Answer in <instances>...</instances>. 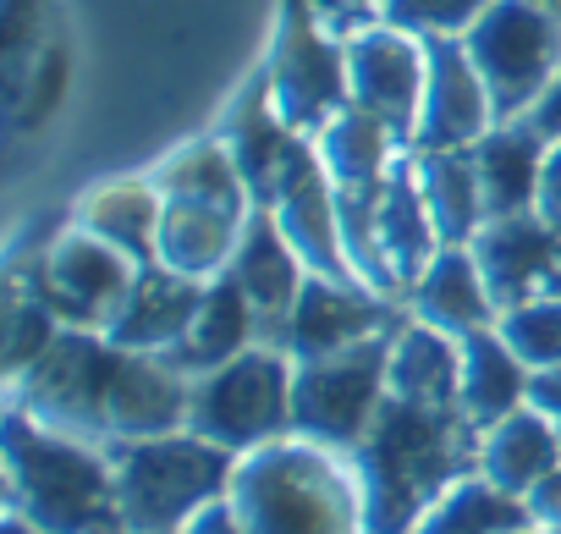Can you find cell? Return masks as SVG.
<instances>
[{
	"label": "cell",
	"mask_w": 561,
	"mask_h": 534,
	"mask_svg": "<svg viewBox=\"0 0 561 534\" xmlns=\"http://www.w3.org/2000/svg\"><path fill=\"white\" fill-rule=\"evenodd\" d=\"M369 534H413L419 518L468 474H479V430L462 402L386 391L380 419L353 452Z\"/></svg>",
	"instance_id": "6da1fadb"
},
{
	"label": "cell",
	"mask_w": 561,
	"mask_h": 534,
	"mask_svg": "<svg viewBox=\"0 0 561 534\" xmlns=\"http://www.w3.org/2000/svg\"><path fill=\"white\" fill-rule=\"evenodd\" d=\"M0 457H7V518L39 534H127L116 468L100 441L50 430L7 402Z\"/></svg>",
	"instance_id": "7a4b0ae2"
},
{
	"label": "cell",
	"mask_w": 561,
	"mask_h": 534,
	"mask_svg": "<svg viewBox=\"0 0 561 534\" xmlns=\"http://www.w3.org/2000/svg\"><path fill=\"white\" fill-rule=\"evenodd\" d=\"M231 507L248 534H369L353 457L304 435L237 457Z\"/></svg>",
	"instance_id": "3957f363"
},
{
	"label": "cell",
	"mask_w": 561,
	"mask_h": 534,
	"mask_svg": "<svg viewBox=\"0 0 561 534\" xmlns=\"http://www.w3.org/2000/svg\"><path fill=\"white\" fill-rule=\"evenodd\" d=\"M116 501L127 534H182L209 501L231 496L237 457L193 430L149 435V441H111Z\"/></svg>",
	"instance_id": "277c9868"
},
{
	"label": "cell",
	"mask_w": 561,
	"mask_h": 534,
	"mask_svg": "<svg viewBox=\"0 0 561 534\" xmlns=\"http://www.w3.org/2000/svg\"><path fill=\"white\" fill-rule=\"evenodd\" d=\"M336 198H342V242H347L353 276L369 293H380L391 304H408L413 282L446 248L435 220H430V209H424V193H419V177H413V155H402L397 171L375 193H336Z\"/></svg>",
	"instance_id": "5b68a950"
},
{
	"label": "cell",
	"mask_w": 561,
	"mask_h": 534,
	"mask_svg": "<svg viewBox=\"0 0 561 534\" xmlns=\"http://www.w3.org/2000/svg\"><path fill=\"white\" fill-rule=\"evenodd\" d=\"M293 386H298V359L287 348L259 342L193 380L187 430L226 446L231 457H248L293 435Z\"/></svg>",
	"instance_id": "8992f818"
},
{
	"label": "cell",
	"mask_w": 561,
	"mask_h": 534,
	"mask_svg": "<svg viewBox=\"0 0 561 534\" xmlns=\"http://www.w3.org/2000/svg\"><path fill=\"white\" fill-rule=\"evenodd\" d=\"M391 337H369L347 353L298 364V386H293V435L331 446L342 457H353L369 435V424L386 408L391 391Z\"/></svg>",
	"instance_id": "52a82bcc"
},
{
	"label": "cell",
	"mask_w": 561,
	"mask_h": 534,
	"mask_svg": "<svg viewBox=\"0 0 561 534\" xmlns=\"http://www.w3.org/2000/svg\"><path fill=\"white\" fill-rule=\"evenodd\" d=\"M462 45L484 72L501 122H523L561 72V18L534 0H490L484 18L462 34Z\"/></svg>",
	"instance_id": "ba28073f"
},
{
	"label": "cell",
	"mask_w": 561,
	"mask_h": 534,
	"mask_svg": "<svg viewBox=\"0 0 561 534\" xmlns=\"http://www.w3.org/2000/svg\"><path fill=\"white\" fill-rule=\"evenodd\" d=\"M264 89L275 116L293 133L314 138L325 122H336L353 105V83H347V34H336L331 23H320L309 7L287 12L275 39V56L264 67Z\"/></svg>",
	"instance_id": "9c48e42d"
},
{
	"label": "cell",
	"mask_w": 561,
	"mask_h": 534,
	"mask_svg": "<svg viewBox=\"0 0 561 534\" xmlns=\"http://www.w3.org/2000/svg\"><path fill=\"white\" fill-rule=\"evenodd\" d=\"M116 353L122 348L105 331L67 326L45 348V359L23 380H12V402L23 413H34L39 424H50V430H67V435H83V441L105 446V391H111Z\"/></svg>",
	"instance_id": "30bf717a"
},
{
	"label": "cell",
	"mask_w": 561,
	"mask_h": 534,
	"mask_svg": "<svg viewBox=\"0 0 561 534\" xmlns=\"http://www.w3.org/2000/svg\"><path fill=\"white\" fill-rule=\"evenodd\" d=\"M133 276L138 264L100 242L94 231H83L78 220L45 248L39 271H34V293L56 309L61 326H78V331H105L122 309V298L133 293Z\"/></svg>",
	"instance_id": "8fae6325"
},
{
	"label": "cell",
	"mask_w": 561,
	"mask_h": 534,
	"mask_svg": "<svg viewBox=\"0 0 561 534\" xmlns=\"http://www.w3.org/2000/svg\"><path fill=\"white\" fill-rule=\"evenodd\" d=\"M424 67H430V39L397 29V23H364L347 34V83H353V105L369 111L375 122H386L408 149H413V127H419V105H424Z\"/></svg>",
	"instance_id": "7c38bea8"
},
{
	"label": "cell",
	"mask_w": 561,
	"mask_h": 534,
	"mask_svg": "<svg viewBox=\"0 0 561 534\" xmlns=\"http://www.w3.org/2000/svg\"><path fill=\"white\" fill-rule=\"evenodd\" d=\"M408 320L402 304L369 293L364 282H331V276H309L293 315H287V331H280V348H287L298 364H314V359H331V353H347L369 337H386Z\"/></svg>",
	"instance_id": "4fadbf2b"
},
{
	"label": "cell",
	"mask_w": 561,
	"mask_h": 534,
	"mask_svg": "<svg viewBox=\"0 0 561 534\" xmlns=\"http://www.w3.org/2000/svg\"><path fill=\"white\" fill-rule=\"evenodd\" d=\"M468 248L501 315L534 298H561V226H550L539 209L484 220Z\"/></svg>",
	"instance_id": "5bb4252c"
},
{
	"label": "cell",
	"mask_w": 561,
	"mask_h": 534,
	"mask_svg": "<svg viewBox=\"0 0 561 534\" xmlns=\"http://www.w3.org/2000/svg\"><path fill=\"white\" fill-rule=\"evenodd\" d=\"M495 105L484 89V72L473 67L462 39H430V67H424V105L413 127V155L424 149H473L495 127Z\"/></svg>",
	"instance_id": "9a60e30c"
},
{
	"label": "cell",
	"mask_w": 561,
	"mask_h": 534,
	"mask_svg": "<svg viewBox=\"0 0 561 534\" xmlns=\"http://www.w3.org/2000/svg\"><path fill=\"white\" fill-rule=\"evenodd\" d=\"M193 380L165 353H116L111 391H105V446L111 441H149L187 430Z\"/></svg>",
	"instance_id": "2e32d148"
},
{
	"label": "cell",
	"mask_w": 561,
	"mask_h": 534,
	"mask_svg": "<svg viewBox=\"0 0 561 534\" xmlns=\"http://www.w3.org/2000/svg\"><path fill=\"white\" fill-rule=\"evenodd\" d=\"M226 276H231V282L242 287V298L253 304V315H259V326H264V342L280 348L287 315H293V304H298V293H304V282H309V264H304V253L287 242V231L275 226L270 209H253V215L242 220V237H237V253H231V271H226Z\"/></svg>",
	"instance_id": "e0dca14e"
},
{
	"label": "cell",
	"mask_w": 561,
	"mask_h": 534,
	"mask_svg": "<svg viewBox=\"0 0 561 534\" xmlns=\"http://www.w3.org/2000/svg\"><path fill=\"white\" fill-rule=\"evenodd\" d=\"M204 293H209V282H187V276L165 271V264H138L133 293L122 298L105 337L127 353H171L193 331Z\"/></svg>",
	"instance_id": "ac0fdd59"
},
{
	"label": "cell",
	"mask_w": 561,
	"mask_h": 534,
	"mask_svg": "<svg viewBox=\"0 0 561 534\" xmlns=\"http://www.w3.org/2000/svg\"><path fill=\"white\" fill-rule=\"evenodd\" d=\"M402 309L413 320L457 337V342H468V337H479V331H490L501 320V309H495V298H490L484 276H479L473 248H440L430 259V271L413 282V293H408Z\"/></svg>",
	"instance_id": "d6986e66"
},
{
	"label": "cell",
	"mask_w": 561,
	"mask_h": 534,
	"mask_svg": "<svg viewBox=\"0 0 561 534\" xmlns=\"http://www.w3.org/2000/svg\"><path fill=\"white\" fill-rule=\"evenodd\" d=\"M545 149H550V138H539L528 116L523 122H495L473 144V171H479V193H484V215L490 220L534 209Z\"/></svg>",
	"instance_id": "ffe728a7"
},
{
	"label": "cell",
	"mask_w": 561,
	"mask_h": 534,
	"mask_svg": "<svg viewBox=\"0 0 561 534\" xmlns=\"http://www.w3.org/2000/svg\"><path fill=\"white\" fill-rule=\"evenodd\" d=\"M248 215H226V209H204V204H182L165 198L160 209V237H154V264L187 276V282H220L231 271V253L242 237Z\"/></svg>",
	"instance_id": "44dd1931"
},
{
	"label": "cell",
	"mask_w": 561,
	"mask_h": 534,
	"mask_svg": "<svg viewBox=\"0 0 561 534\" xmlns=\"http://www.w3.org/2000/svg\"><path fill=\"white\" fill-rule=\"evenodd\" d=\"M314 149H320V166L331 171L336 193H375L402 155H413L386 122H375L369 111L347 105L336 122H325L314 133Z\"/></svg>",
	"instance_id": "7402d4cb"
},
{
	"label": "cell",
	"mask_w": 561,
	"mask_h": 534,
	"mask_svg": "<svg viewBox=\"0 0 561 534\" xmlns=\"http://www.w3.org/2000/svg\"><path fill=\"white\" fill-rule=\"evenodd\" d=\"M259 342H264V326H259L253 304L242 298V287H237L231 276H220V282H209L193 331H187L165 359H171L187 380H198V375L231 364L237 353H248V348H259Z\"/></svg>",
	"instance_id": "603a6c76"
},
{
	"label": "cell",
	"mask_w": 561,
	"mask_h": 534,
	"mask_svg": "<svg viewBox=\"0 0 561 534\" xmlns=\"http://www.w3.org/2000/svg\"><path fill=\"white\" fill-rule=\"evenodd\" d=\"M556 463H561V435L534 408H517L501 424L479 430V474L506 496H528Z\"/></svg>",
	"instance_id": "cb8c5ba5"
},
{
	"label": "cell",
	"mask_w": 561,
	"mask_h": 534,
	"mask_svg": "<svg viewBox=\"0 0 561 534\" xmlns=\"http://www.w3.org/2000/svg\"><path fill=\"white\" fill-rule=\"evenodd\" d=\"M413 177L424 193V209L440 231L446 248H468L479 237L484 215V193H479V171H473V149H424L413 155Z\"/></svg>",
	"instance_id": "d4e9b609"
},
{
	"label": "cell",
	"mask_w": 561,
	"mask_h": 534,
	"mask_svg": "<svg viewBox=\"0 0 561 534\" xmlns=\"http://www.w3.org/2000/svg\"><path fill=\"white\" fill-rule=\"evenodd\" d=\"M160 209H165V198H160L154 177H144V182H105V188H94V193L78 204L72 220H78L83 231H94L100 242L122 248L133 264H154Z\"/></svg>",
	"instance_id": "484cf974"
},
{
	"label": "cell",
	"mask_w": 561,
	"mask_h": 534,
	"mask_svg": "<svg viewBox=\"0 0 561 534\" xmlns=\"http://www.w3.org/2000/svg\"><path fill=\"white\" fill-rule=\"evenodd\" d=\"M517 408H528V364L490 326L462 342V413L473 419V430H490Z\"/></svg>",
	"instance_id": "4316f807"
},
{
	"label": "cell",
	"mask_w": 561,
	"mask_h": 534,
	"mask_svg": "<svg viewBox=\"0 0 561 534\" xmlns=\"http://www.w3.org/2000/svg\"><path fill=\"white\" fill-rule=\"evenodd\" d=\"M154 188L160 198H182V204H204V209H226V215H253V193L231 160V149L220 138H204L182 155H171L160 171H154Z\"/></svg>",
	"instance_id": "83f0119b"
},
{
	"label": "cell",
	"mask_w": 561,
	"mask_h": 534,
	"mask_svg": "<svg viewBox=\"0 0 561 534\" xmlns=\"http://www.w3.org/2000/svg\"><path fill=\"white\" fill-rule=\"evenodd\" d=\"M528 529V507L523 496H506L495 490L484 474H468L462 485H451L424 518L413 534H517Z\"/></svg>",
	"instance_id": "f1b7e54d"
},
{
	"label": "cell",
	"mask_w": 561,
	"mask_h": 534,
	"mask_svg": "<svg viewBox=\"0 0 561 534\" xmlns=\"http://www.w3.org/2000/svg\"><path fill=\"white\" fill-rule=\"evenodd\" d=\"M501 342L528 364V370H550L561 364V298H534V304H517L495 320Z\"/></svg>",
	"instance_id": "f546056e"
},
{
	"label": "cell",
	"mask_w": 561,
	"mask_h": 534,
	"mask_svg": "<svg viewBox=\"0 0 561 534\" xmlns=\"http://www.w3.org/2000/svg\"><path fill=\"white\" fill-rule=\"evenodd\" d=\"M490 0H375V18L397 23L419 39H462Z\"/></svg>",
	"instance_id": "4dcf8cb0"
},
{
	"label": "cell",
	"mask_w": 561,
	"mask_h": 534,
	"mask_svg": "<svg viewBox=\"0 0 561 534\" xmlns=\"http://www.w3.org/2000/svg\"><path fill=\"white\" fill-rule=\"evenodd\" d=\"M523 507H528V523H539V529H556L561 534V463L523 496Z\"/></svg>",
	"instance_id": "1f68e13d"
},
{
	"label": "cell",
	"mask_w": 561,
	"mask_h": 534,
	"mask_svg": "<svg viewBox=\"0 0 561 534\" xmlns=\"http://www.w3.org/2000/svg\"><path fill=\"white\" fill-rule=\"evenodd\" d=\"M534 209H539L550 226H561V138H550V149H545V171H539V198H534Z\"/></svg>",
	"instance_id": "d6a6232c"
},
{
	"label": "cell",
	"mask_w": 561,
	"mask_h": 534,
	"mask_svg": "<svg viewBox=\"0 0 561 534\" xmlns=\"http://www.w3.org/2000/svg\"><path fill=\"white\" fill-rule=\"evenodd\" d=\"M528 408L545 413L550 424H561V364H550V370H528Z\"/></svg>",
	"instance_id": "836d02e7"
},
{
	"label": "cell",
	"mask_w": 561,
	"mask_h": 534,
	"mask_svg": "<svg viewBox=\"0 0 561 534\" xmlns=\"http://www.w3.org/2000/svg\"><path fill=\"white\" fill-rule=\"evenodd\" d=\"M182 534H248L242 529V518H237V507H231V496H220V501H209Z\"/></svg>",
	"instance_id": "e575fe53"
},
{
	"label": "cell",
	"mask_w": 561,
	"mask_h": 534,
	"mask_svg": "<svg viewBox=\"0 0 561 534\" xmlns=\"http://www.w3.org/2000/svg\"><path fill=\"white\" fill-rule=\"evenodd\" d=\"M528 122H534L539 138H561V72H556V83L545 89V100L528 111Z\"/></svg>",
	"instance_id": "d590c367"
},
{
	"label": "cell",
	"mask_w": 561,
	"mask_h": 534,
	"mask_svg": "<svg viewBox=\"0 0 561 534\" xmlns=\"http://www.w3.org/2000/svg\"><path fill=\"white\" fill-rule=\"evenodd\" d=\"M7 534H39V529H28V523H18V518H7Z\"/></svg>",
	"instance_id": "8d00e7d4"
},
{
	"label": "cell",
	"mask_w": 561,
	"mask_h": 534,
	"mask_svg": "<svg viewBox=\"0 0 561 534\" xmlns=\"http://www.w3.org/2000/svg\"><path fill=\"white\" fill-rule=\"evenodd\" d=\"M534 7H545V12H556V18H561V0H534Z\"/></svg>",
	"instance_id": "74e56055"
},
{
	"label": "cell",
	"mask_w": 561,
	"mask_h": 534,
	"mask_svg": "<svg viewBox=\"0 0 561 534\" xmlns=\"http://www.w3.org/2000/svg\"><path fill=\"white\" fill-rule=\"evenodd\" d=\"M517 534H556V529H539V523H528V529H517Z\"/></svg>",
	"instance_id": "f35d334b"
},
{
	"label": "cell",
	"mask_w": 561,
	"mask_h": 534,
	"mask_svg": "<svg viewBox=\"0 0 561 534\" xmlns=\"http://www.w3.org/2000/svg\"><path fill=\"white\" fill-rule=\"evenodd\" d=\"M556 435H561V424H556Z\"/></svg>",
	"instance_id": "ab89813d"
}]
</instances>
